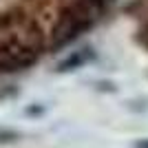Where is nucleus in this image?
<instances>
[{
	"instance_id": "f257e3e1",
	"label": "nucleus",
	"mask_w": 148,
	"mask_h": 148,
	"mask_svg": "<svg viewBox=\"0 0 148 148\" xmlns=\"http://www.w3.org/2000/svg\"><path fill=\"white\" fill-rule=\"evenodd\" d=\"M137 148H148V144H137Z\"/></svg>"
}]
</instances>
